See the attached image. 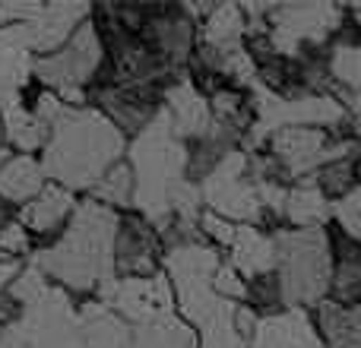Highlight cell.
<instances>
[{
    "mask_svg": "<svg viewBox=\"0 0 361 348\" xmlns=\"http://www.w3.org/2000/svg\"><path fill=\"white\" fill-rule=\"evenodd\" d=\"M32 241H29V231L13 218L6 228H0V256H10V260H19L23 254H29Z\"/></svg>",
    "mask_w": 361,
    "mask_h": 348,
    "instance_id": "28",
    "label": "cell"
},
{
    "mask_svg": "<svg viewBox=\"0 0 361 348\" xmlns=\"http://www.w3.org/2000/svg\"><path fill=\"white\" fill-rule=\"evenodd\" d=\"M228 247H231V266L241 269L244 275H263L269 269H276L273 237H263L250 225H235Z\"/></svg>",
    "mask_w": 361,
    "mask_h": 348,
    "instance_id": "19",
    "label": "cell"
},
{
    "mask_svg": "<svg viewBox=\"0 0 361 348\" xmlns=\"http://www.w3.org/2000/svg\"><path fill=\"white\" fill-rule=\"evenodd\" d=\"M133 348H193V333L178 317L165 313V317L137 326Z\"/></svg>",
    "mask_w": 361,
    "mask_h": 348,
    "instance_id": "22",
    "label": "cell"
},
{
    "mask_svg": "<svg viewBox=\"0 0 361 348\" xmlns=\"http://www.w3.org/2000/svg\"><path fill=\"white\" fill-rule=\"evenodd\" d=\"M124 152L121 130L92 108H67L57 114L44 143L42 171L63 190H92Z\"/></svg>",
    "mask_w": 361,
    "mask_h": 348,
    "instance_id": "1",
    "label": "cell"
},
{
    "mask_svg": "<svg viewBox=\"0 0 361 348\" xmlns=\"http://www.w3.org/2000/svg\"><path fill=\"white\" fill-rule=\"evenodd\" d=\"M247 159L241 152H228L203 180V197L219 216L238 218V222H254L260 216V199L250 180H244Z\"/></svg>",
    "mask_w": 361,
    "mask_h": 348,
    "instance_id": "7",
    "label": "cell"
},
{
    "mask_svg": "<svg viewBox=\"0 0 361 348\" xmlns=\"http://www.w3.org/2000/svg\"><path fill=\"white\" fill-rule=\"evenodd\" d=\"M13 218H16V209H13L10 203H4V199H0V228H6Z\"/></svg>",
    "mask_w": 361,
    "mask_h": 348,
    "instance_id": "32",
    "label": "cell"
},
{
    "mask_svg": "<svg viewBox=\"0 0 361 348\" xmlns=\"http://www.w3.org/2000/svg\"><path fill=\"white\" fill-rule=\"evenodd\" d=\"M130 159L133 171H137V190H133L137 206L152 222H169L171 199H175L178 187L184 184L187 149L184 139H178V133L171 130V120L165 111H159L140 130Z\"/></svg>",
    "mask_w": 361,
    "mask_h": 348,
    "instance_id": "3",
    "label": "cell"
},
{
    "mask_svg": "<svg viewBox=\"0 0 361 348\" xmlns=\"http://www.w3.org/2000/svg\"><path fill=\"white\" fill-rule=\"evenodd\" d=\"M0 149H4V120H0Z\"/></svg>",
    "mask_w": 361,
    "mask_h": 348,
    "instance_id": "34",
    "label": "cell"
},
{
    "mask_svg": "<svg viewBox=\"0 0 361 348\" xmlns=\"http://www.w3.org/2000/svg\"><path fill=\"white\" fill-rule=\"evenodd\" d=\"M282 212H286L295 225H301V228H314L317 222H324V218L330 216V203H326V197L314 184H301V187H295L292 193H286Z\"/></svg>",
    "mask_w": 361,
    "mask_h": 348,
    "instance_id": "23",
    "label": "cell"
},
{
    "mask_svg": "<svg viewBox=\"0 0 361 348\" xmlns=\"http://www.w3.org/2000/svg\"><path fill=\"white\" fill-rule=\"evenodd\" d=\"M73 209H76L73 193L57 187V184H44L35 199L19 206L16 222L23 225L29 235H51V231H57L70 216H73Z\"/></svg>",
    "mask_w": 361,
    "mask_h": 348,
    "instance_id": "14",
    "label": "cell"
},
{
    "mask_svg": "<svg viewBox=\"0 0 361 348\" xmlns=\"http://www.w3.org/2000/svg\"><path fill=\"white\" fill-rule=\"evenodd\" d=\"M279 266V298L286 304H314L330 288V237L324 228L279 231L273 237Z\"/></svg>",
    "mask_w": 361,
    "mask_h": 348,
    "instance_id": "4",
    "label": "cell"
},
{
    "mask_svg": "<svg viewBox=\"0 0 361 348\" xmlns=\"http://www.w3.org/2000/svg\"><path fill=\"white\" fill-rule=\"evenodd\" d=\"M6 156H10V152H6V149H0V165L6 162Z\"/></svg>",
    "mask_w": 361,
    "mask_h": 348,
    "instance_id": "33",
    "label": "cell"
},
{
    "mask_svg": "<svg viewBox=\"0 0 361 348\" xmlns=\"http://www.w3.org/2000/svg\"><path fill=\"white\" fill-rule=\"evenodd\" d=\"M244 25L247 23H244L241 6H235V4L212 6L209 19H206V42H209V48H228V44H238Z\"/></svg>",
    "mask_w": 361,
    "mask_h": 348,
    "instance_id": "24",
    "label": "cell"
},
{
    "mask_svg": "<svg viewBox=\"0 0 361 348\" xmlns=\"http://www.w3.org/2000/svg\"><path fill=\"white\" fill-rule=\"evenodd\" d=\"M95 193V203H114V206H127L133 193V178L127 171V165H114L99 184L92 187Z\"/></svg>",
    "mask_w": 361,
    "mask_h": 348,
    "instance_id": "26",
    "label": "cell"
},
{
    "mask_svg": "<svg viewBox=\"0 0 361 348\" xmlns=\"http://www.w3.org/2000/svg\"><path fill=\"white\" fill-rule=\"evenodd\" d=\"M23 273V260H10V256H0V294L16 282V275Z\"/></svg>",
    "mask_w": 361,
    "mask_h": 348,
    "instance_id": "31",
    "label": "cell"
},
{
    "mask_svg": "<svg viewBox=\"0 0 361 348\" xmlns=\"http://www.w3.org/2000/svg\"><path fill=\"white\" fill-rule=\"evenodd\" d=\"M333 212L352 237H361V190H352L343 203L333 206Z\"/></svg>",
    "mask_w": 361,
    "mask_h": 348,
    "instance_id": "29",
    "label": "cell"
},
{
    "mask_svg": "<svg viewBox=\"0 0 361 348\" xmlns=\"http://www.w3.org/2000/svg\"><path fill=\"white\" fill-rule=\"evenodd\" d=\"M257 111H260V124L254 130V143L263 133L276 130V127H311V124H336L345 118V111L333 99H279L269 89L257 86Z\"/></svg>",
    "mask_w": 361,
    "mask_h": 348,
    "instance_id": "10",
    "label": "cell"
},
{
    "mask_svg": "<svg viewBox=\"0 0 361 348\" xmlns=\"http://www.w3.org/2000/svg\"><path fill=\"white\" fill-rule=\"evenodd\" d=\"M102 63V38L92 23H80V29L67 38L63 48L54 54L32 57V73L54 89L57 99L82 101V82L92 80V73Z\"/></svg>",
    "mask_w": 361,
    "mask_h": 348,
    "instance_id": "6",
    "label": "cell"
},
{
    "mask_svg": "<svg viewBox=\"0 0 361 348\" xmlns=\"http://www.w3.org/2000/svg\"><path fill=\"white\" fill-rule=\"evenodd\" d=\"M212 292H216L219 298L231 301V298H244V294H247V285L238 279L235 266H219L216 275H212Z\"/></svg>",
    "mask_w": 361,
    "mask_h": 348,
    "instance_id": "30",
    "label": "cell"
},
{
    "mask_svg": "<svg viewBox=\"0 0 361 348\" xmlns=\"http://www.w3.org/2000/svg\"><path fill=\"white\" fill-rule=\"evenodd\" d=\"M102 304L111 313L149 323V320L165 317L171 304V292L165 275H130V279H111L102 285Z\"/></svg>",
    "mask_w": 361,
    "mask_h": 348,
    "instance_id": "9",
    "label": "cell"
},
{
    "mask_svg": "<svg viewBox=\"0 0 361 348\" xmlns=\"http://www.w3.org/2000/svg\"><path fill=\"white\" fill-rule=\"evenodd\" d=\"M343 23V10L333 4H295L273 10L269 44L279 54H298L301 42H324Z\"/></svg>",
    "mask_w": 361,
    "mask_h": 348,
    "instance_id": "8",
    "label": "cell"
},
{
    "mask_svg": "<svg viewBox=\"0 0 361 348\" xmlns=\"http://www.w3.org/2000/svg\"><path fill=\"white\" fill-rule=\"evenodd\" d=\"M114 231H118V216L108 206L95 199L82 203L70 216L63 237L35 254L32 266L76 292L105 285L114 279Z\"/></svg>",
    "mask_w": 361,
    "mask_h": 348,
    "instance_id": "2",
    "label": "cell"
},
{
    "mask_svg": "<svg viewBox=\"0 0 361 348\" xmlns=\"http://www.w3.org/2000/svg\"><path fill=\"white\" fill-rule=\"evenodd\" d=\"M171 120V130L178 133V139L193 137L203 139L212 130V118H209V105L203 101V95L190 86L187 80H180L178 86L169 89V105L162 108Z\"/></svg>",
    "mask_w": 361,
    "mask_h": 348,
    "instance_id": "15",
    "label": "cell"
},
{
    "mask_svg": "<svg viewBox=\"0 0 361 348\" xmlns=\"http://www.w3.org/2000/svg\"><path fill=\"white\" fill-rule=\"evenodd\" d=\"M250 336H254V348H324L311 317L301 307H292L279 317L257 320Z\"/></svg>",
    "mask_w": 361,
    "mask_h": 348,
    "instance_id": "13",
    "label": "cell"
},
{
    "mask_svg": "<svg viewBox=\"0 0 361 348\" xmlns=\"http://www.w3.org/2000/svg\"><path fill=\"white\" fill-rule=\"evenodd\" d=\"M89 16L86 4H42L38 13L23 23V35L32 54L44 57L54 54L57 48L67 44V38L80 29V23Z\"/></svg>",
    "mask_w": 361,
    "mask_h": 348,
    "instance_id": "12",
    "label": "cell"
},
{
    "mask_svg": "<svg viewBox=\"0 0 361 348\" xmlns=\"http://www.w3.org/2000/svg\"><path fill=\"white\" fill-rule=\"evenodd\" d=\"M152 254H156V241H152L149 228L140 218H118V231H114V266L124 273H152Z\"/></svg>",
    "mask_w": 361,
    "mask_h": 348,
    "instance_id": "17",
    "label": "cell"
},
{
    "mask_svg": "<svg viewBox=\"0 0 361 348\" xmlns=\"http://www.w3.org/2000/svg\"><path fill=\"white\" fill-rule=\"evenodd\" d=\"M333 73L349 89H361V48L355 44H339L333 54Z\"/></svg>",
    "mask_w": 361,
    "mask_h": 348,
    "instance_id": "27",
    "label": "cell"
},
{
    "mask_svg": "<svg viewBox=\"0 0 361 348\" xmlns=\"http://www.w3.org/2000/svg\"><path fill=\"white\" fill-rule=\"evenodd\" d=\"M82 342L86 348H133V336L121 317H114L105 304H86L80 313Z\"/></svg>",
    "mask_w": 361,
    "mask_h": 348,
    "instance_id": "20",
    "label": "cell"
},
{
    "mask_svg": "<svg viewBox=\"0 0 361 348\" xmlns=\"http://www.w3.org/2000/svg\"><path fill=\"white\" fill-rule=\"evenodd\" d=\"M333 288L343 301H358L361 298V250L343 247V260L336 266V279Z\"/></svg>",
    "mask_w": 361,
    "mask_h": 348,
    "instance_id": "25",
    "label": "cell"
},
{
    "mask_svg": "<svg viewBox=\"0 0 361 348\" xmlns=\"http://www.w3.org/2000/svg\"><path fill=\"white\" fill-rule=\"evenodd\" d=\"M0 348H86L80 313L63 288L48 285L0 330Z\"/></svg>",
    "mask_w": 361,
    "mask_h": 348,
    "instance_id": "5",
    "label": "cell"
},
{
    "mask_svg": "<svg viewBox=\"0 0 361 348\" xmlns=\"http://www.w3.org/2000/svg\"><path fill=\"white\" fill-rule=\"evenodd\" d=\"M320 330L330 348H361V304H320Z\"/></svg>",
    "mask_w": 361,
    "mask_h": 348,
    "instance_id": "21",
    "label": "cell"
},
{
    "mask_svg": "<svg viewBox=\"0 0 361 348\" xmlns=\"http://www.w3.org/2000/svg\"><path fill=\"white\" fill-rule=\"evenodd\" d=\"M44 187V171L42 162L35 156H6V162L0 165V199L16 206H25L29 199H35Z\"/></svg>",
    "mask_w": 361,
    "mask_h": 348,
    "instance_id": "18",
    "label": "cell"
},
{
    "mask_svg": "<svg viewBox=\"0 0 361 348\" xmlns=\"http://www.w3.org/2000/svg\"><path fill=\"white\" fill-rule=\"evenodd\" d=\"M358 111H361V89H358Z\"/></svg>",
    "mask_w": 361,
    "mask_h": 348,
    "instance_id": "35",
    "label": "cell"
},
{
    "mask_svg": "<svg viewBox=\"0 0 361 348\" xmlns=\"http://www.w3.org/2000/svg\"><path fill=\"white\" fill-rule=\"evenodd\" d=\"M352 149H358V143L326 146V137L320 130H314V127H288V130L276 133L273 139L276 159L292 174H305L311 168H324L330 162H339Z\"/></svg>",
    "mask_w": 361,
    "mask_h": 348,
    "instance_id": "11",
    "label": "cell"
},
{
    "mask_svg": "<svg viewBox=\"0 0 361 348\" xmlns=\"http://www.w3.org/2000/svg\"><path fill=\"white\" fill-rule=\"evenodd\" d=\"M0 120H4V143L19 149V156H32L38 146L48 143V127L32 114V108L19 95L0 101Z\"/></svg>",
    "mask_w": 361,
    "mask_h": 348,
    "instance_id": "16",
    "label": "cell"
}]
</instances>
